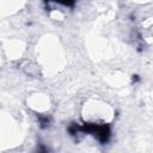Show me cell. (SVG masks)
<instances>
[{"instance_id":"obj_1","label":"cell","mask_w":153,"mask_h":153,"mask_svg":"<svg viewBox=\"0 0 153 153\" xmlns=\"http://www.w3.org/2000/svg\"><path fill=\"white\" fill-rule=\"evenodd\" d=\"M82 134H90L94 136L100 143H106L111 136V128L109 124H97V123H84L80 126Z\"/></svg>"},{"instance_id":"obj_2","label":"cell","mask_w":153,"mask_h":153,"mask_svg":"<svg viewBox=\"0 0 153 153\" xmlns=\"http://www.w3.org/2000/svg\"><path fill=\"white\" fill-rule=\"evenodd\" d=\"M20 68H22V71H23L25 74H27V75H30V76H33V78L39 76V69H38V67H37L36 65H33L32 62L25 61L23 65H20Z\"/></svg>"},{"instance_id":"obj_3","label":"cell","mask_w":153,"mask_h":153,"mask_svg":"<svg viewBox=\"0 0 153 153\" xmlns=\"http://www.w3.org/2000/svg\"><path fill=\"white\" fill-rule=\"evenodd\" d=\"M130 38L133 39V42H134V44H135L137 51H142V50L145 49V42H143V39H142V36H141L140 31L133 30L131 33H130Z\"/></svg>"},{"instance_id":"obj_4","label":"cell","mask_w":153,"mask_h":153,"mask_svg":"<svg viewBox=\"0 0 153 153\" xmlns=\"http://www.w3.org/2000/svg\"><path fill=\"white\" fill-rule=\"evenodd\" d=\"M67 131H68V134H69L72 137H74L76 141H79V136L82 135L80 124H78V123H75V122L69 123V126L67 127Z\"/></svg>"},{"instance_id":"obj_5","label":"cell","mask_w":153,"mask_h":153,"mask_svg":"<svg viewBox=\"0 0 153 153\" xmlns=\"http://www.w3.org/2000/svg\"><path fill=\"white\" fill-rule=\"evenodd\" d=\"M37 121H38V126L41 129H47L51 124V117L49 115L37 114Z\"/></svg>"},{"instance_id":"obj_6","label":"cell","mask_w":153,"mask_h":153,"mask_svg":"<svg viewBox=\"0 0 153 153\" xmlns=\"http://www.w3.org/2000/svg\"><path fill=\"white\" fill-rule=\"evenodd\" d=\"M35 153H51V151H50V148L47 147L44 143L38 142V143H37V147H36V149H35Z\"/></svg>"},{"instance_id":"obj_7","label":"cell","mask_w":153,"mask_h":153,"mask_svg":"<svg viewBox=\"0 0 153 153\" xmlns=\"http://www.w3.org/2000/svg\"><path fill=\"white\" fill-rule=\"evenodd\" d=\"M139 81H140V75L133 74V75H131V82H133V84H136V82H139Z\"/></svg>"}]
</instances>
